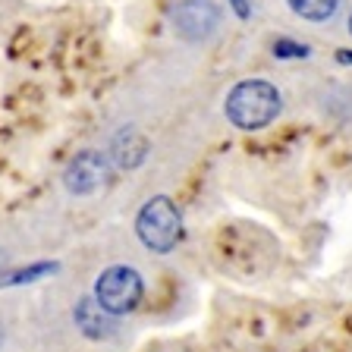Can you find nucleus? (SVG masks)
<instances>
[{
  "label": "nucleus",
  "mask_w": 352,
  "mask_h": 352,
  "mask_svg": "<svg viewBox=\"0 0 352 352\" xmlns=\"http://www.w3.org/2000/svg\"><path fill=\"white\" fill-rule=\"evenodd\" d=\"M173 32L186 41H205L220 25V7L214 0H179L170 13Z\"/></svg>",
  "instance_id": "20e7f679"
},
{
  "label": "nucleus",
  "mask_w": 352,
  "mask_h": 352,
  "mask_svg": "<svg viewBox=\"0 0 352 352\" xmlns=\"http://www.w3.org/2000/svg\"><path fill=\"white\" fill-rule=\"evenodd\" d=\"M0 340H3V330H0Z\"/></svg>",
  "instance_id": "f8f14e48"
},
{
  "label": "nucleus",
  "mask_w": 352,
  "mask_h": 352,
  "mask_svg": "<svg viewBox=\"0 0 352 352\" xmlns=\"http://www.w3.org/2000/svg\"><path fill=\"white\" fill-rule=\"evenodd\" d=\"M145 293V283H142L139 271L135 267H126V264H113L98 277L95 283V299L101 308H107L113 318L126 315L142 302Z\"/></svg>",
  "instance_id": "7ed1b4c3"
},
{
  "label": "nucleus",
  "mask_w": 352,
  "mask_h": 352,
  "mask_svg": "<svg viewBox=\"0 0 352 352\" xmlns=\"http://www.w3.org/2000/svg\"><path fill=\"white\" fill-rule=\"evenodd\" d=\"M76 324L82 327V333H88V337H110L113 333V315H110L107 308L98 305V299L91 296V299H82L79 305H76Z\"/></svg>",
  "instance_id": "423d86ee"
},
{
  "label": "nucleus",
  "mask_w": 352,
  "mask_h": 352,
  "mask_svg": "<svg viewBox=\"0 0 352 352\" xmlns=\"http://www.w3.org/2000/svg\"><path fill=\"white\" fill-rule=\"evenodd\" d=\"M110 154H113V161H117L120 167L132 170V167H139V164L145 161L148 142H145V135H142V132H135V129H120L117 135H113Z\"/></svg>",
  "instance_id": "0eeeda50"
},
{
  "label": "nucleus",
  "mask_w": 352,
  "mask_h": 352,
  "mask_svg": "<svg viewBox=\"0 0 352 352\" xmlns=\"http://www.w3.org/2000/svg\"><path fill=\"white\" fill-rule=\"evenodd\" d=\"M135 233H139L142 245L157 255H167L176 249V242L183 236V214L176 208L173 198L154 195L142 205L139 217H135Z\"/></svg>",
  "instance_id": "f03ea898"
},
{
  "label": "nucleus",
  "mask_w": 352,
  "mask_h": 352,
  "mask_svg": "<svg viewBox=\"0 0 352 352\" xmlns=\"http://www.w3.org/2000/svg\"><path fill=\"white\" fill-rule=\"evenodd\" d=\"M308 54H311V51H308V44L289 41V38L274 41V57H280V60H305Z\"/></svg>",
  "instance_id": "1a4fd4ad"
},
{
  "label": "nucleus",
  "mask_w": 352,
  "mask_h": 352,
  "mask_svg": "<svg viewBox=\"0 0 352 352\" xmlns=\"http://www.w3.org/2000/svg\"><path fill=\"white\" fill-rule=\"evenodd\" d=\"M230 7H233V13L239 16V19H249V16H252L249 0H230Z\"/></svg>",
  "instance_id": "9d476101"
},
{
  "label": "nucleus",
  "mask_w": 352,
  "mask_h": 352,
  "mask_svg": "<svg viewBox=\"0 0 352 352\" xmlns=\"http://www.w3.org/2000/svg\"><path fill=\"white\" fill-rule=\"evenodd\" d=\"M280 107H283V98H280L277 85H271V82H264V79L236 82V85L230 88L227 101H223L227 120L236 129H245V132L271 126L274 120H277Z\"/></svg>",
  "instance_id": "f257e3e1"
},
{
  "label": "nucleus",
  "mask_w": 352,
  "mask_h": 352,
  "mask_svg": "<svg viewBox=\"0 0 352 352\" xmlns=\"http://www.w3.org/2000/svg\"><path fill=\"white\" fill-rule=\"evenodd\" d=\"M110 179V157L101 151H79L63 170V186L73 195H91Z\"/></svg>",
  "instance_id": "39448f33"
},
{
  "label": "nucleus",
  "mask_w": 352,
  "mask_h": 352,
  "mask_svg": "<svg viewBox=\"0 0 352 352\" xmlns=\"http://www.w3.org/2000/svg\"><path fill=\"white\" fill-rule=\"evenodd\" d=\"M286 3L296 16H302L308 22H327L340 7V0H286Z\"/></svg>",
  "instance_id": "6e6552de"
},
{
  "label": "nucleus",
  "mask_w": 352,
  "mask_h": 352,
  "mask_svg": "<svg viewBox=\"0 0 352 352\" xmlns=\"http://www.w3.org/2000/svg\"><path fill=\"white\" fill-rule=\"evenodd\" d=\"M349 32H352V16H349Z\"/></svg>",
  "instance_id": "9b49d317"
}]
</instances>
